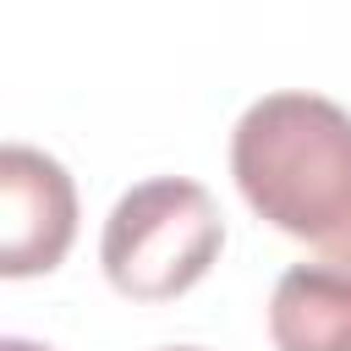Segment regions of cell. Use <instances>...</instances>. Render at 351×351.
Wrapping results in <instances>:
<instances>
[{
    "label": "cell",
    "instance_id": "obj_1",
    "mask_svg": "<svg viewBox=\"0 0 351 351\" xmlns=\"http://www.w3.org/2000/svg\"><path fill=\"white\" fill-rule=\"evenodd\" d=\"M230 176L274 230L351 263V110L302 88L263 93L230 132Z\"/></svg>",
    "mask_w": 351,
    "mask_h": 351
},
{
    "label": "cell",
    "instance_id": "obj_2",
    "mask_svg": "<svg viewBox=\"0 0 351 351\" xmlns=\"http://www.w3.org/2000/svg\"><path fill=\"white\" fill-rule=\"evenodd\" d=\"M219 247H225V219L208 186L186 176H154L110 208L99 236V263L121 296L170 302L214 269Z\"/></svg>",
    "mask_w": 351,
    "mask_h": 351
},
{
    "label": "cell",
    "instance_id": "obj_3",
    "mask_svg": "<svg viewBox=\"0 0 351 351\" xmlns=\"http://www.w3.org/2000/svg\"><path fill=\"white\" fill-rule=\"evenodd\" d=\"M77 236V186L60 159L27 143L0 148V274H49Z\"/></svg>",
    "mask_w": 351,
    "mask_h": 351
},
{
    "label": "cell",
    "instance_id": "obj_4",
    "mask_svg": "<svg viewBox=\"0 0 351 351\" xmlns=\"http://www.w3.org/2000/svg\"><path fill=\"white\" fill-rule=\"evenodd\" d=\"M274 351H351V263H291L269 296Z\"/></svg>",
    "mask_w": 351,
    "mask_h": 351
},
{
    "label": "cell",
    "instance_id": "obj_5",
    "mask_svg": "<svg viewBox=\"0 0 351 351\" xmlns=\"http://www.w3.org/2000/svg\"><path fill=\"white\" fill-rule=\"evenodd\" d=\"M0 351H49V346H38V340H22V335H5V340H0Z\"/></svg>",
    "mask_w": 351,
    "mask_h": 351
},
{
    "label": "cell",
    "instance_id": "obj_6",
    "mask_svg": "<svg viewBox=\"0 0 351 351\" xmlns=\"http://www.w3.org/2000/svg\"><path fill=\"white\" fill-rule=\"evenodd\" d=\"M165 351H197V346H165Z\"/></svg>",
    "mask_w": 351,
    "mask_h": 351
}]
</instances>
